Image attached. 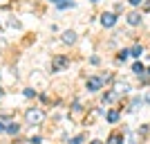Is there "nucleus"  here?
Wrapping results in <instances>:
<instances>
[{"mask_svg":"<svg viewBox=\"0 0 150 144\" xmlns=\"http://www.w3.org/2000/svg\"><path fill=\"white\" fill-rule=\"evenodd\" d=\"M25 122L29 126H40L45 122V110L43 108H27L25 110Z\"/></svg>","mask_w":150,"mask_h":144,"instance_id":"1","label":"nucleus"},{"mask_svg":"<svg viewBox=\"0 0 150 144\" xmlns=\"http://www.w3.org/2000/svg\"><path fill=\"white\" fill-rule=\"evenodd\" d=\"M67 65H69V59L63 57V54H58V57L52 59V72H63Z\"/></svg>","mask_w":150,"mask_h":144,"instance_id":"2","label":"nucleus"},{"mask_svg":"<svg viewBox=\"0 0 150 144\" xmlns=\"http://www.w3.org/2000/svg\"><path fill=\"white\" fill-rule=\"evenodd\" d=\"M101 86H103V81L99 77H90L88 79V92H96V90H101Z\"/></svg>","mask_w":150,"mask_h":144,"instance_id":"3","label":"nucleus"},{"mask_svg":"<svg viewBox=\"0 0 150 144\" xmlns=\"http://www.w3.org/2000/svg\"><path fill=\"white\" fill-rule=\"evenodd\" d=\"M114 23H117V16H114V14H103V16H101V25L103 27H114Z\"/></svg>","mask_w":150,"mask_h":144,"instance_id":"4","label":"nucleus"},{"mask_svg":"<svg viewBox=\"0 0 150 144\" xmlns=\"http://www.w3.org/2000/svg\"><path fill=\"white\" fill-rule=\"evenodd\" d=\"M5 133H9V135H18V133H20L18 122H9V124H5Z\"/></svg>","mask_w":150,"mask_h":144,"instance_id":"5","label":"nucleus"},{"mask_svg":"<svg viewBox=\"0 0 150 144\" xmlns=\"http://www.w3.org/2000/svg\"><path fill=\"white\" fill-rule=\"evenodd\" d=\"M76 41V34L72 29H67V32H63V43H67V45H72Z\"/></svg>","mask_w":150,"mask_h":144,"instance_id":"6","label":"nucleus"},{"mask_svg":"<svg viewBox=\"0 0 150 144\" xmlns=\"http://www.w3.org/2000/svg\"><path fill=\"white\" fill-rule=\"evenodd\" d=\"M128 23H130L132 27H137V25H141V14H137V11H132L130 16H128Z\"/></svg>","mask_w":150,"mask_h":144,"instance_id":"7","label":"nucleus"},{"mask_svg":"<svg viewBox=\"0 0 150 144\" xmlns=\"http://www.w3.org/2000/svg\"><path fill=\"white\" fill-rule=\"evenodd\" d=\"M108 144H123V133H112L108 138Z\"/></svg>","mask_w":150,"mask_h":144,"instance_id":"8","label":"nucleus"},{"mask_svg":"<svg viewBox=\"0 0 150 144\" xmlns=\"http://www.w3.org/2000/svg\"><path fill=\"white\" fill-rule=\"evenodd\" d=\"M141 54H144V47H141V45H134V47L130 50V57H134V59H139Z\"/></svg>","mask_w":150,"mask_h":144,"instance_id":"9","label":"nucleus"},{"mask_svg":"<svg viewBox=\"0 0 150 144\" xmlns=\"http://www.w3.org/2000/svg\"><path fill=\"white\" fill-rule=\"evenodd\" d=\"M132 72L141 77V75H144V72H146V68H144V65H141V63H134V65H132Z\"/></svg>","mask_w":150,"mask_h":144,"instance_id":"10","label":"nucleus"},{"mask_svg":"<svg viewBox=\"0 0 150 144\" xmlns=\"http://www.w3.org/2000/svg\"><path fill=\"white\" fill-rule=\"evenodd\" d=\"M117 119H119V110H110V113H108V122H110V124H114Z\"/></svg>","mask_w":150,"mask_h":144,"instance_id":"11","label":"nucleus"},{"mask_svg":"<svg viewBox=\"0 0 150 144\" xmlns=\"http://www.w3.org/2000/svg\"><path fill=\"white\" fill-rule=\"evenodd\" d=\"M114 90H117V92H128V90H130V86H128V83H117V86H114Z\"/></svg>","mask_w":150,"mask_h":144,"instance_id":"12","label":"nucleus"},{"mask_svg":"<svg viewBox=\"0 0 150 144\" xmlns=\"http://www.w3.org/2000/svg\"><path fill=\"white\" fill-rule=\"evenodd\" d=\"M83 140H85V135H76V138L69 140V144H83Z\"/></svg>","mask_w":150,"mask_h":144,"instance_id":"13","label":"nucleus"},{"mask_svg":"<svg viewBox=\"0 0 150 144\" xmlns=\"http://www.w3.org/2000/svg\"><path fill=\"white\" fill-rule=\"evenodd\" d=\"M128 54H130V50H121L117 59H119V61H125V59H128Z\"/></svg>","mask_w":150,"mask_h":144,"instance_id":"14","label":"nucleus"},{"mask_svg":"<svg viewBox=\"0 0 150 144\" xmlns=\"http://www.w3.org/2000/svg\"><path fill=\"white\" fill-rule=\"evenodd\" d=\"M141 104H144V101H141V99H134V101H132V104H130V110H137V108L141 106Z\"/></svg>","mask_w":150,"mask_h":144,"instance_id":"15","label":"nucleus"},{"mask_svg":"<svg viewBox=\"0 0 150 144\" xmlns=\"http://www.w3.org/2000/svg\"><path fill=\"white\" fill-rule=\"evenodd\" d=\"M25 97H36V90H34V88H25Z\"/></svg>","mask_w":150,"mask_h":144,"instance_id":"16","label":"nucleus"},{"mask_svg":"<svg viewBox=\"0 0 150 144\" xmlns=\"http://www.w3.org/2000/svg\"><path fill=\"white\" fill-rule=\"evenodd\" d=\"M114 99V92H105L103 95V101H112Z\"/></svg>","mask_w":150,"mask_h":144,"instance_id":"17","label":"nucleus"},{"mask_svg":"<svg viewBox=\"0 0 150 144\" xmlns=\"http://www.w3.org/2000/svg\"><path fill=\"white\" fill-rule=\"evenodd\" d=\"M103 83H108V81H112V75H103V77H99Z\"/></svg>","mask_w":150,"mask_h":144,"instance_id":"18","label":"nucleus"},{"mask_svg":"<svg viewBox=\"0 0 150 144\" xmlns=\"http://www.w3.org/2000/svg\"><path fill=\"white\" fill-rule=\"evenodd\" d=\"M43 140H40V135H36V138H31V144H40Z\"/></svg>","mask_w":150,"mask_h":144,"instance_id":"19","label":"nucleus"},{"mask_svg":"<svg viewBox=\"0 0 150 144\" xmlns=\"http://www.w3.org/2000/svg\"><path fill=\"white\" fill-rule=\"evenodd\" d=\"M130 5H141V0H130Z\"/></svg>","mask_w":150,"mask_h":144,"instance_id":"20","label":"nucleus"},{"mask_svg":"<svg viewBox=\"0 0 150 144\" xmlns=\"http://www.w3.org/2000/svg\"><path fill=\"white\" fill-rule=\"evenodd\" d=\"M0 133H5V124L2 122H0Z\"/></svg>","mask_w":150,"mask_h":144,"instance_id":"21","label":"nucleus"},{"mask_svg":"<svg viewBox=\"0 0 150 144\" xmlns=\"http://www.w3.org/2000/svg\"><path fill=\"white\" fill-rule=\"evenodd\" d=\"M146 11H150V0H148V2H146Z\"/></svg>","mask_w":150,"mask_h":144,"instance_id":"22","label":"nucleus"},{"mask_svg":"<svg viewBox=\"0 0 150 144\" xmlns=\"http://www.w3.org/2000/svg\"><path fill=\"white\" fill-rule=\"evenodd\" d=\"M90 144H103V142H101V140H94V142H90Z\"/></svg>","mask_w":150,"mask_h":144,"instance_id":"23","label":"nucleus"},{"mask_svg":"<svg viewBox=\"0 0 150 144\" xmlns=\"http://www.w3.org/2000/svg\"><path fill=\"white\" fill-rule=\"evenodd\" d=\"M52 2H54V5H58V2H65V0H52Z\"/></svg>","mask_w":150,"mask_h":144,"instance_id":"24","label":"nucleus"},{"mask_svg":"<svg viewBox=\"0 0 150 144\" xmlns=\"http://www.w3.org/2000/svg\"><path fill=\"white\" fill-rule=\"evenodd\" d=\"M146 101H150V92H148V95H146Z\"/></svg>","mask_w":150,"mask_h":144,"instance_id":"25","label":"nucleus"},{"mask_svg":"<svg viewBox=\"0 0 150 144\" xmlns=\"http://www.w3.org/2000/svg\"><path fill=\"white\" fill-rule=\"evenodd\" d=\"M0 5H7V0H0Z\"/></svg>","mask_w":150,"mask_h":144,"instance_id":"26","label":"nucleus"},{"mask_svg":"<svg viewBox=\"0 0 150 144\" xmlns=\"http://www.w3.org/2000/svg\"><path fill=\"white\" fill-rule=\"evenodd\" d=\"M0 97H2V90H0Z\"/></svg>","mask_w":150,"mask_h":144,"instance_id":"27","label":"nucleus"},{"mask_svg":"<svg viewBox=\"0 0 150 144\" xmlns=\"http://www.w3.org/2000/svg\"><path fill=\"white\" fill-rule=\"evenodd\" d=\"M148 75H150V68H148Z\"/></svg>","mask_w":150,"mask_h":144,"instance_id":"28","label":"nucleus"}]
</instances>
